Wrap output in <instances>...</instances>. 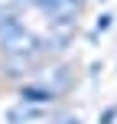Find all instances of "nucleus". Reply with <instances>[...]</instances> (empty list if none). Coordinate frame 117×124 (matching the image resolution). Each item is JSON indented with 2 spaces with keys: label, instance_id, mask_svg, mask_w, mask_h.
<instances>
[{
  "label": "nucleus",
  "instance_id": "obj_1",
  "mask_svg": "<svg viewBox=\"0 0 117 124\" xmlns=\"http://www.w3.org/2000/svg\"><path fill=\"white\" fill-rule=\"evenodd\" d=\"M42 118V108H36V105H26V101H13V105H7L3 108V121L7 124H33V121H39Z\"/></svg>",
  "mask_w": 117,
  "mask_h": 124
},
{
  "label": "nucleus",
  "instance_id": "obj_2",
  "mask_svg": "<svg viewBox=\"0 0 117 124\" xmlns=\"http://www.w3.org/2000/svg\"><path fill=\"white\" fill-rule=\"evenodd\" d=\"M52 98H55V92H52L49 85H23L20 88V101H26V105H52Z\"/></svg>",
  "mask_w": 117,
  "mask_h": 124
}]
</instances>
